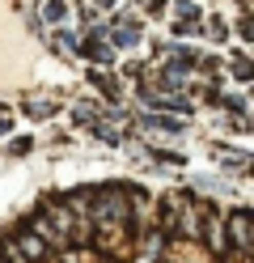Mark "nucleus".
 Returning a JSON list of instances; mask_svg holds the SVG:
<instances>
[{"mask_svg": "<svg viewBox=\"0 0 254 263\" xmlns=\"http://www.w3.org/2000/svg\"><path fill=\"white\" fill-rule=\"evenodd\" d=\"M81 55L93 60V64H110V60H114V47L106 43V30H89L85 43H81Z\"/></svg>", "mask_w": 254, "mask_h": 263, "instance_id": "nucleus-1", "label": "nucleus"}, {"mask_svg": "<svg viewBox=\"0 0 254 263\" xmlns=\"http://www.w3.org/2000/svg\"><path fill=\"white\" fill-rule=\"evenodd\" d=\"M106 43H114V47H135V43H140V22H135V17H119V22L110 26Z\"/></svg>", "mask_w": 254, "mask_h": 263, "instance_id": "nucleus-2", "label": "nucleus"}, {"mask_svg": "<svg viewBox=\"0 0 254 263\" xmlns=\"http://www.w3.org/2000/svg\"><path fill=\"white\" fill-rule=\"evenodd\" d=\"M229 246L233 251H250V212H233L229 217Z\"/></svg>", "mask_w": 254, "mask_h": 263, "instance_id": "nucleus-3", "label": "nucleus"}, {"mask_svg": "<svg viewBox=\"0 0 254 263\" xmlns=\"http://www.w3.org/2000/svg\"><path fill=\"white\" fill-rule=\"evenodd\" d=\"M174 13H178V22H174L178 34H195V30H199V9L191 5V0H178Z\"/></svg>", "mask_w": 254, "mask_h": 263, "instance_id": "nucleus-4", "label": "nucleus"}, {"mask_svg": "<svg viewBox=\"0 0 254 263\" xmlns=\"http://www.w3.org/2000/svg\"><path fill=\"white\" fill-rule=\"evenodd\" d=\"M144 123H148V127H157V132H182V127H186L182 119H174V115H148Z\"/></svg>", "mask_w": 254, "mask_h": 263, "instance_id": "nucleus-5", "label": "nucleus"}, {"mask_svg": "<svg viewBox=\"0 0 254 263\" xmlns=\"http://www.w3.org/2000/svg\"><path fill=\"white\" fill-rule=\"evenodd\" d=\"M64 13H68V5H64V0H47V9H43V17H47V22H60Z\"/></svg>", "mask_w": 254, "mask_h": 263, "instance_id": "nucleus-6", "label": "nucleus"}, {"mask_svg": "<svg viewBox=\"0 0 254 263\" xmlns=\"http://www.w3.org/2000/svg\"><path fill=\"white\" fill-rule=\"evenodd\" d=\"M233 77H237V81H250V77H254V68H250V60H246V55H237V60H233Z\"/></svg>", "mask_w": 254, "mask_h": 263, "instance_id": "nucleus-7", "label": "nucleus"}, {"mask_svg": "<svg viewBox=\"0 0 254 263\" xmlns=\"http://www.w3.org/2000/svg\"><path fill=\"white\" fill-rule=\"evenodd\" d=\"M220 157H225L229 170H246V153H220Z\"/></svg>", "mask_w": 254, "mask_h": 263, "instance_id": "nucleus-8", "label": "nucleus"}, {"mask_svg": "<svg viewBox=\"0 0 254 263\" xmlns=\"http://www.w3.org/2000/svg\"><path fill=\"white\" fill-rule=\"evenodd\" d=\"M55 47H60V51H76V43H72V34H55Z\"/></svg>", "mask_w": 254, "mask_h": 263, "instance_id": "nucleus-9", "label": "nucleus"}, {"mask_svg": "<svg viewBox=\"0 0 254 263\" xmlns=\"http://www.w3.org/2000/svg\"><path fill=\"white\" fill-rule=\"evenodd\" d=\"M208 34H212V39H216V43H220V39H225V22H220V17H216V22H212V26H208Z\"/></svg>", "mask_w": 254, "mask_h": 263, "instance_id": "nucleus-10", "label": "nucleus"}, {"mask_svg": "<svg viewBox=\"0 0 254 263\" xmlns=\"http://www.w3.org/2000/svg\"><path fill=\"white\" fill-rule=\"evenodd\" d=\"M93 5H97V9H110V5H114V0H93Z\"/></svg>", "mask_w": 254, "mask_h": 263, "instance_id": "nucleus-11", "label": "nucleus"}, {"mask_svg": "<svg viewBox=\"0 0 254 263\" xmlns=\"http://www.w3.org/2000/svg\"><path fill=\"white\" fill-rule=\"evenodd\" d=\"M0 132H9V119H0Z\"/></svg>", "mask_w": 254, "mask_h": 263, "instance_id": "nucleus-12", "label": "nucleus"}, {"mask_svg": "<svg viewBox=\"0 0 254 263\" xmlns=\"http://www.w3.org/2000/svg\"><path fill=\"white\" fill-rule=\"evenodd\" d=\"M144 5H148V0H144Z\"/></svg>", "mask_w": 254, "mask_h": 263, "instance_id": "nucleus-13", "label": "nucleus"}]
</instances>
